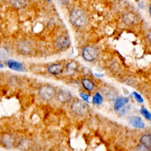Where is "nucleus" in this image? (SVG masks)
Listing matches in <instances>:
<instances>
[{"label": "nucleus", "instance_id": "2eb2a0df", "mask_svg": "<svg viewBox=\"0 0 151 151\" xmlns=\"http://www.w3.org/2000/svg\"><path fill=\"white\" fill-rule=\"evenodd\" d=\"M66 69H67V73L68 74H70V75L73 74L77 70V65L74 63L71 62L68 63L67 65Z\"/></svg>", "mask_w": 151, "mask_h": 151}, {"label": "nucleus", "instance_id": "ddd939ff", "mask_svg": "<svg viewBox=\"0 0 151 151\" xmlns=\"http://www.w3.org/2000/svg\"><path fill=\"white\" fill-rule=\"evenodd\" d=\"M82 85L87 91H92L94 88V83L93 81L88 78H83L81 81Z\"/></svg>", "mask_w": 151, "mask_h": 151}, {"label": "nucleus", "instance_id": "a878e982", "mask_svg": "<svg viewBox=\"0 0 151 151\" xmlns=\"http://www.w3.org/2000/svg\"><path fill=\"white\" fill-rule=\"evenodd\" d=\"M149 12H150V14L151 15V5L150 6V8H149Z\"/></svg>", "mask_w": 151, "mask_h": 151}, {"label": "nucleus", "instance_id": "20e7f679", "mask_svg": "<svg viewBox=\"0 0 151 151\" xmlns=\"http://www.w3.org/2000/svg\"><path fill=\"white\" fill-rule=\"evenodd\" d=\"M82 55L85 60L92 61L97 58L98 53L96 48L91 47H86L83 49Z\"/></svg>", "mask_w": 151, "mask_h": 151}, {"label": "nucleus", "instance_id": "9d476101", "mask_svg": "<svg viewBox=\"0 0 151 151\" xmlns=\"http://www.w3.org/2000/svg\"><path fill=\"white\" fill-rule=\"evenodd\" d=\"M129 102V99L125 97H118L114 103V108L116 111L119 110L121 108H122L124 105H126Z\"/></svg>", "mask_w": 151, "mask_h": 151}, {"label": "nucleus", "instance_id": "9b49d317", "mask_svg": "<svg viewBox=\"0 0 151 151\" xmlns=\"http://www.w3.org/2000/svg\"><path fill=\"white\" fill-rule=\"evenodd\" d=\"M7 65L8 67L13 70L17 71H22L24 70L22 64L17 61L10 60L8 61Z\"/></svg>", "mask_w": 151, "mask_h": 151}, {"label": "nucleus", "instance_id": "dca6fc26", "mask_svg": "<svg viewBox=\"0 0 151 151\" xmlns=\"http://www.w3.org/2000/svg\"><path fill=\"white\" fill-rule=\"evenodd\" d=\"M102 100H103L102 96L99 92H97L93 98V103L96 105L100 104L102 102Z\"/></svg>", "mask_w": 151, "mask_h": 151}, {"label": "nucleus", "instance_id": "1a4fd4ad", "mask_svg": "<svg viewBox=\"0 0 151 151\" xmlns=\"http://www.w3.org/2000/svg\"><path fill=\"white\" fill-rule=\"evenodd\" d=\"M123 21L126 25H133L137 22V18L132 13H127L123 17Z\"/></svg>", "mask_w": 151, "mask_h": 151}, {"label": "nucleus", "instance_id": "5701e85b", "mask_svg": "<svg viewBox=\"0 0 151 151\" xmlns=\"http://www.w3.org/2000/svg\"><path fill=\"white\" fill-rule=\"evenodd\" d=\"M148 39H149L150 42L151 43V32H150V33L149 34V35H148Z\"/></svg>", "mask_w": 151, "mask_h": 151}, {"label": "nucleus", "instance_id": "aec40b11", "mask_svg": "<svg viewBox=\"0 0 151 151\" xmlns=\"http://www.w3.org/2000/svg\"><path fill=\"white\" fill-rule=\"evenodd\" d=\"M133 96H134V97L136 99V100L139 103H142L143 102V99L142 97L139 94H138L137 92L134 91V92L133 93Z\"/></svg>", "mask_w": 151, "mask_h": 151}, {"label": "nucleus", "instance_id": "0eeeda50", "mask_svg": "<svg viewBox=\"0 0 151 151\" xmlns=\"http://www.w3.org/2000/svg\"><path fill=\"white\" fill-rule=\"evenodd\" d=\"M70 45V41L67 37L62 36L59 37L55 42V47L59 50H64L68 48Z\"/></svg>", "mask_w": 151, "mask_h": 151}, {"label": "nucleus", "instance_id": "7ed1b4c3", "mask_svg": "<svg viewBox=\"0 0 151 151\" xmlns=\"http://www.w3.org/2000/svg\"><path fill=\"white\" fill-rule=\"evenodd\" d=\"M39 94L43 100H50L54 97L55 90L50 86H43L39 90Z\"/></svg>", "mask_w": 151, "mask_h": 151}, {"label": "nucleus", "instance_id": "b1692460", "mask_svg": "<svg viewBox=\"0 0 151 151\" xmlns=\"http://www.w3.org/2000/svg\"><path fill=\"white\" fill-rule=\"evenodd\" d=\"M96 76H98V77H101V76H103V75H102V74H96Z\"/></svg>", "mask_w": 151, "mask_h": 151}, {"label": "nucleus", "instance_id": "6e6552de", "mask_svg": "<svg viewBox=\"0 0 151 151\" xmlns=\"http://www.w3.org/2000/svg\"><path fill=\"white\" fill-rule=\"evenodd\" d=\"M58 100L61 103H67L69 102L71 99V94L67 90H61L57 94Z\"/></svg>", "mask_w": 151, "mask_h": 151}, {"label": "nucleus", "instance_id": "4468645a", "mask_svg": "<svg viewBox=\"0 0 151 151\" xmlns=\"http://www.w3.org/2000/svg\"><path fill=\"white\" fill-rule=\"evenodd\" d=\"M141 144L146 146L147 147L151 148V134H145L141 136L140 139Z\"/></svg>", "mask_w": 151, "mask_h": 151}, {"label": "nucleus", "instance_id": "4be33fe9", "mask_svg": "<svg viewBox=\"0 0 151 151\" xmlns=\"http://www.w3.org/2000/svg\"><path fill=\"white\" fill-rule=\"evenodd\" d=\"M80 97L85 101H87V102H89V100H88V98H89V95H87V94H85V93H80Z\"/></svg>", "mask_w": 151, "mask_h": 151}, {"label": "nucleus", "instance_id": "a211bd4d", "mask_svg": "<svg viewBox=\"0 0 151 151\" xmlns=\"http://www.w3.org/2000/svg\"><path fill=\"white\" fill-rule=\"evenodd\" d=\"M141 114L148 120L151 122V113L145 108H142L140 109Z\"/></svg>", "mask_w": 151, "mask_h": 151}, {"label": "nucleus", "instance_id": "423d86ee", "mask_svg": "<svg viewBox=\"0 0 151 151\" xmlns=\"http://www.w3.org/2000/svg\"><path fill=\"white\" fill-rule=\"evenodd\" d=\"M129 123L132 126L136 128H143L145 127V123L143 122L142 119L136 116H133L129 118Z\"/></svg>", "mask_w": 151, "mask_h": 151}, {"label": "nucleus", "instance_id": "412c9836", "mask_svg": "<svg viewBox=\"0 0 151 151\" xmlns=\"http://www.w3.org/2000/svg\"><path fill=\"white\" fill-rule=\"evenodd\" d=\"M6 56H7L6 51L4 48L1 49L0 50V58L1 59H4L6 57Z\"/></svg>", "mask_w": 151, "mask_h": 151}, {"label": "nucleus", "instance_id": "f03ea898", "mask_svg": "<svg viewBox=\"0 0 151 151\" xmlns=\"http://www.w3.org/2000/svg\"><path fill=\"white\" fill-rule=\"evenodd\" d=\"M71 110L73 113L77 116H84L87 113L88 107V105L84 101L77 100L72 103Z\"/></svg>", "mask_w": 151, "mask_h": 151}, {"label": "nucleus", "instance_id": "39448f33", "mask_svg": "<svg viewBox=\"0 0 151 151\" xmlns=\"http://www.w3.org/2000/svg\"><path fill=\"white\" fill-rule=\"evenodd\" d=\"M33 44L28 41H22L18 43V50L23 54H30L33 51Z\"/></svg>", "mask_w": 151, "mask_h": 151}, {"label": "nucleus", "instance_id": "6ab92c4d", "mask_svg": "<svg viewBox=\"0 0 151 151\" xmlns=\"http://www.w3.org/2000/svg\"><path fill=\"white\" fill-rule=\"evenodd\" d=\"M136 151H151V149L146 146L140 144L136 147Z\"/></svg>", "mask_w": 151, "mask_h": 151}, {"label": "nucleus", "instance_id": "f257e3e1", "mask_svg": "<svg viewBox=\"0 0 151 151\" xmlns=\"http://www.w3.org/2000/svg\"><path fill=\"white\" fill-rule=\"evenodd\" d=\"M71 22L76 26L83 25L86 21V15L84 12L81 9H75L70 15Z\"/></svg>", "mask_w": 151, "mask_h": 151}, {"label": "nucleus", "instance_id": "f3484780", "mask_svg": "<svg viewBox=\"0 0 151 151\" xmlns=\"http://www.w3.org/2000/svg\"><path fill=\"white\" fill-rule=\"evenodd\" d=\"M2 141L3 143H4V145H5L6 146H11L14 142L13 139L11 137V136H8V135H5L2 138Z\"/></svg>", "mask_w": 151, "mask_h": 151}, {"label": "nucleus", "instance_id": "f8f14e48", "mask_svg": "<svg viewBox=\"0 0 151 151\" xmlns=\"http://www.w3.org/2000/svg\"><path fill=\"white\" fill-rule=\"evenodd\" d=\"M47 70L50 74L57 75L61 74L63 72V66L60 64H53L50 65Z\"/></svg>", "mask_w": 151, "mask_h": 151}, {"label": "nucleus", "instance_id": "393cba45", "mask_svg": "<svg viewBox=\"0 0 151 151\" xmlns=\"http://www.w3.org/2000/svg\"><path fill=\"white\" fill-rule=\"evenodd\" d=\"M3 67H4L3 65L0 63V68H3Z\"/></svg>", "mask_w": 151, "mask_h": 151}]
</instances>
